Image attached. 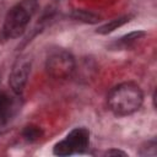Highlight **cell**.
<instances>
[{
	"label": "cell",
	"mask_w": 157,
	"mask_h": 157,
	"mask_svg": "<svg viewBox=\"0 0 157 157\" xmlns=\"http://www.w3.org/2000/svg\"><path fill=\"white\" fill-rule=\"evenodd\" d=\"M129 21V16H123V17H118V18H114L109 22H107L105 25L101 26L98 29H97V33L99 34H107V33H110L112 31L117 29L118 27L123 26L124 23H126Z\"/></svg>",
	"instance_id": "ba28073f"
},
{
	"label": "cell",
	"mask_w": 157,
	"mask_h": 157,
	"mask_svg": "<svg viewBox=\"0 0 157 157\" xmlns=\"http://www.w3.org/2000/svg\"><path fill=\"white\" fill-rule=\"evenodd\" d=\"M71 153H74V150L66 139L58 142L54 146V155H56V156H69Z\"/></svg>",
	"instance_id": "30bf717a"
},
{
	"label": "cell",
	"mask_w": 157,
	"mask_h": 157,
	"mask_svg": "<svg viewBox=\"0 0 157 157\" xmlns=\"http://www.w3.org/2000/svg\"><path fill=\"white\" fill-rule=\"evenodd\" d=\"M38 10L37 0H22L10 9L4 23V33L9 38H17L23 34L31 17Z\"/></svg>",
	"instance_id": "7a4b0ae2"
},
{
	"label": "cell",
	"mask_w": 157,
	"mask_h": 157,
	"mask_svg": "<svg viewBox=\"0 0 157 157\" xmlns=\"http://www.w3.org/2000/svg\"><path fill=\"white\" fill-rule=\"evenodd\" d=\"M144 101L141 88L132 82H124L110 90L107 97L109 109L115 115H129L136 112Z\"/></svg>",
	"instance_id": "6da1fadb"
},
{
	"label": "cell",
	"mask_w": 157,
	"mask_h": 157,
	"mask_svg": "<svg viewBox=\"0 0 157 157\" xmlns=\"http://www.w3.org/2000/svg\"><path fill=\"white\" fill-rule=\"evenodd\" d=\"M144 36H145V32H141V31L131 32V33H129V34L124 36V37L120 39V42H121L123 44H125V45H130V44H132V43L137 42V40H139L140 38H142Z\"/></svg>",
	"instance_id": "8fae6325"
},
{
	"label": "cell",
	"mask_w": 157,
	"mask_h": 157,
	"mask_svg": "<svg viewBox=\"0 0 157 157\" xmlns=\"http://www.w3.org/2000/svg\"><path fill=\"white\" fill-rule=\"evenodd\" d=\"M105 156H126L125 152L119 151V150H109L105 152Z\"/></svg>",
	"instance_id": "7c38bea8"
},
{
	"label": "cell",
	"mask_w": 157,
	"mask_h": 157,
	"mask_svg": "<svg viewBox=\"0 0 157 157\" xmlns=\"http://www.w3.org/2000/svg\"><path fill=\"white\" fill-rule=\"evenodd\" d=\"M29 71H31V61L27 59H18L17 63L13 65L10 74L9 83L15 93H21L23 91L29 76Z\"/></svg>",
	"instance_id": "277c9868"
},
{
	"label": "cell",
	"mask_w": 157,
	"mask_h": 157,
	"mask_svg": "<svg viewBox=\"0 0 157 157\" xmlns=\"http://www.w3.org/2000/svg\"><path fill=\"white\" fill-rule=\"evenodd\" d=\"M11 99L7 94L0 93V126L7 121L10 110H11Z\"/></svg>",
	"instance_id": "52a82bcc"
},
{
	"label": "cell",
	"mask_w": 157,
	"mask_h": 157,
	"mask_svg": "<svg viewBox=\"0 0 157 157\" xmlns=\"http://www.w3.org/2000/svg\"><path fill=\"white\" fill-rule=\"evenodd\" d=\"M22 135L23 137L27 140V141H37L39 140L42 136H43V130L39 128V126H36V125H28L23 129L22 131Z\"/></svg>",
	"instance_id": "9c48e42d"
},
{
	"label": "cell",
	"mask_w": 157,
	"mask_h": 157,
	"mask_svg": "<svg viewBox=\"0 0 157 157\" xmlns=\"http://www.w3.org/2000/svg\"><path fill=\"white\" fill-rule=\"evenodd\" d=\"M48 74L54 78H66L75 70V59L66 50H58L50 54L45 64Z\"/></svg>",
	"instance_id": "3957f363"
},
{
	"label": "cell",
	"mask_w": 157,
	"mask_h": 157,
	"mask_svg": "<svg viewBox=\"0 0 157 157\" xmlns=\"http://www.w3.org/2000/svg\"><path fill=\"white\" fill-rule=\"evenodd\" d=\"M88 130L85 128H76L66 136V140L71 145L74 152H83L88 146Z\"/></svg>",
	"instance_id": "5b68a950"
},
{
	"label": "cell",
	"mask_w": 157,
	"mask_h": 157,
	"mask_svg": "<svg viewBox=\"0 0 157 157\" xmlns=\"http://www.w3.org/2000/svg\"><path fill=\"white\" fill-rule=\"evenodd\" d=\"M71 16L77 20V21H81V22H86V23H97L101 17L92 12V11H88V10H74Z\"/></svg>",
	"instance_id": "8992f818"
}]
</instances>
